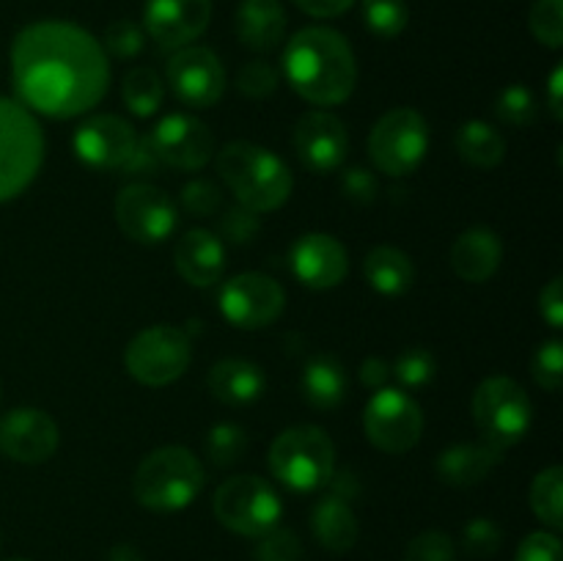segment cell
<instances>
[{
    "instance_id": "52a82bcc",
    "label": "cell",
    "mask_w": 563,
    "mask_h": 561,
    "mask_svg": "<svg viewBox=\"0 0 563 561\" xmlns=\"http://www.w3.org/2000/svg\"><path fill=\"white\" fill-rule=\"evenodd\" d=\"M212 509L220 526L253 539L273 531L284 517V504L273 484L262 476H251V473L225 479L214 490Z\"/></svg>"
},
{
    "instance_id": "603a6c76",
    "label": "cell",
    "mask_w": 563,
    "mask_h": 561,
    "mask_svg": "<svg viewBox=\"0 0 563 561\" xmlns=\"http://www.w3.org/2000/svg\"><path fill=\"white\" fill-rule=\"evenodd\" d=\"M236 38L253 53H273L286 33V11L280 0H242L234 16Z\"/></svg>"
},
{
    "instance_id": "f907efd6",
    "label": "cell",
    "mask_w": 563,
    "mask_h": 561,
    "mask_svg": "<svg viewBox=\"0 0 563 561\" xmlns=\"http://www.w3.org/2000/svg\"><path fill=\"white\" fill-rule=\"evenodd\" d=\"M561 88H563V66H555L553 77H550V110H553V119L555 121L563 119Z\"/></svg>"
},
{
    "instance_id": "277c9868",
    "label": "cell",
    "mask_w": 563,
    "mask_h": 561,
    "mask_svg": "<svg viewBox=\"0 0 563 561\" xmlns=\"http://www.w3.org/2000/svg\"><path fill=\"white\" fill-rule=\"evenodd\" d=\"M207 471L185 446H163L143 457L132 479L137 504L152 512H181L201 495Z\"/></svg>"
},
{
    "instance_id": "836d02e7",
    "label": "cell",
    "mask_w": 563,
    "mask_h": 561,
    "mask_svg": "<svg viewBox=\"0 0 563 561\" xmlns=\"http://www.w3.org/2000/svg\"><path fill=\"white\" fill-rule=\"evenodd\" d=\"M533 38L550 50L563 44V0H537L528 16Z\"/></svg>"
},
{
    "instance_id": "c3c4849f",
    "label": "cell",
    "mask_w": 563,
    "mask_h": 561,
    "mask_svg": "<svg viewBox=\"0 0 563 561\" xmlns=\"http://www.w3.org/2000/svg\"><path fill=\"white\" fill-rule=\"evenodd\" d=\"M297 9L306 11L308 16H317V20H330V16H339L344 11H350L355 6V0H295Z\"/></svg>"
},
{
    "instance_id": "7a4b0ae2",
    "label": "cell",
    "mask_w": 563,
    "mask_h": 561,
    "mask_svg": "<svg viewBox=\"0 0 563 561\" xmlns=\"http://www.w3.org/2000/svg\"><path fill=\"white\" fill-rule=\"evenodd\" d=\"M284 77L291 91L300 94L306 102L322 108L341 105L355 91V53L333 28H302L286 42Z\"/></svg>"
},
{
    "instance_id": "f6af8a7d",
    "label": "cell",
    "mask_w": 563,
    "mask_h": 561,
    "mask_svg": "<svg viewBox=\"0 0 563 561\" xmlns=\"http://www.w3.org/2000/svg\"><path fill=\"white\" fill-rule=\"evenodd\" d=\"M341 193H344L350 201L372 204L379 193V182L372 170L357 165V168H350L344 176H341Z\"/></svg>"
},
{
    "instance_id": "f546056e",
    "label": "cell",
    "mask_w": 563,
    "mask_h": 561,
    "mask_svg": "<svg viewBox=\"0 0 563 561\" xmlns=\"http://www.w3.org/2000/svg\"><path fill=\"white\" fill-rule=\"evenodd\" d=\"M121 97L130 113H135L137 119H148L159 110L165 97V86L157 77V72L148 69V66H135L124 75L121 82Z\"/></svg>"
},
{
    "instance_id": "d4e9b609",
    "label": "cell",
    "mask_w": 563,
    "mask_h": 561,
    "mask_svg": "<svg viewBox=\"0 0 563 561\" xmlns=\"http://www.w3.org/2000/svg\"><path fill=\"white\" fill-rule=\"evenodd\" d=\"M311 531L317 542L335 556L350 553L357 544V537H361V526H357V517L352 512L350 501L339 498L333 493L322 495L317 506H313Z\"/></svg>"
},
{
    "instance_id": "3957f363",
    "label": "cell",
    "mask_w": 563,
    "mask_h": 561,
    "mask_svg": "<svg viewBox=\"0 0 563 561\" xmlns=\"http://www.w3.org/2000/svg\"><path fill=\"white\" fill-rule=\"evenodd\" d=\"M220 179L225 182L240 207L253 212H273L284 207L295 187L289 165L269 148L251 141H231L214 157Z\"/></svg>"
},
{
    "instance_id": "4dcf8cb0",
    "label": "cell",
    "mask_w": 563,
    "mask_h": 561,
    "mask_svg": "<svg viewBox=\"0 0 563 561\" xmlns=\"http://www.w3.org/2000/svg\"><path fill=\"white\" fill-rule=\"evenodd\" d=\"M531 509L544 526L559 531L563 526V468L550 465L533 479L531 484Z\"/></svg>"
},
{
    "instance_id": "60d3db41",
    "label": "cell",
    "mask_w": 563,
    "mask_h": 561,
    "mask_svg": "<svg viewBox=\"0 0 563 561\" xmlns=\"http://www.w3.org/2000/svg\"><path fill=\"white\" fill-rule=\"evenodd\" d=\"M401 561H456V544L445 531H423L407 542Z\"/></svg>"
},
{
    "instance_id": "8fae6325",
    "label": "cell",
    "mask_w": 563,
    "mask_h": 561,
    "mask_svg": "<svg viewBox=\"0 0 563 561\" xmlns=\"http://www.w3.org/2000/svg\"><path fill=\"white\" fill-rule=\"evenodd\" d=\"M363 429L379 451L405 454L421 440L423 413L410 394L383 385L363 410Z\"/></svg>"
},
{
    "instance_id": "2e32d148",
    "label": "cell",
    "mask_w": 563,
    "mask_h": 561,
    "mask_svg": "<svg viewBox=\"0 0 563 561\" xmlns=\"http://www.w3.org/2000/svg\"><path fill=\"white\" fill-rule=\"evenodd\" d=\"M137 132L130 121L113 113H99L82 121L71 135V148L88 168L115 170L124 168L137 148Z\"/></svg>"
},
{
    "instance_id": "44dd1931",
    "label": "cell",
    "mask_w": 563,
    "mask_h": 561,
    "mask_svg": "<svg viewBox=\"0 0 563 561\" xmlns=\"http://www.w3.org/2000/svg\"><path fill=\"white\" fill-rule=\"evenodd\" d=\"M176 270L192 286H212L223 278L225 248L218 234L207 229H190L179 237L174 251Z\"/></svg>"
},
{
    "instance_id": "d590c367",
    "label": "cell",
    "mask_w": 563,
    "mask_h": 561,
    "mask_svg": "<svg viewBox=\"0 0 563 561\" xmlns=\"http://www.w3.org/2000/svg\"><path fill=\"white\" fill-rule=\"evenodd\" d=\"M495 116L509 127H528L537 119V97L526 86H509L495 99Z\"/></svg>"
},
{
    "instance_id": "7dc6e473",
    "label": "cell",
    "mask_w": 563,
    "mask_h": 561,
    "mask_svg": "<svg viewBox=\"0 0 563 561\" xmlns=\"http://www.w3.org/2000/svg\"><path fill=\"white\" fill-rule=\"evenodd\" d=\"M539 311H542V317L548 319L550 328H555V330L563 328V278L561 275H555V278L542 289V295H539Z\"/></svg>"
},
{
    "instance_id": "5bb4252c",
    "label": "cell",
    "mask_w": 563,
    "mask_h": 561,
    "mask_svg": "<svg viewBox=\"0 0 563 561\" xmlns=\"http://www.w3.org/2000/svg\"><path fill=\"white\" fill-rule=\"evenodd\" d=\"M159 165L176 170H201L214 157V135L190 113H168L146 135Z\"/></svg>"
},
{
    "instance_id": "e0dca14e",
    "label": "cell",
    "mask_w": 563,
    "mask_h": 561,
    "mask_svg": "<svg viewBox=\"0 0 563 561\" xmlns=\"http://www.w3.org/2000/svg\"><path fill=\"white\" fill-rule=\"evenodd\" d=\"M291 143H295L300 163L311 174H333L344 165L346 152H350V135H346L344 121L328 110L302 113L295 124Z\"/></svg>"
},
{
    "instance_id": "4fadbf2b",
    "label": "cell",
    "mask_w": 563,
    "mask_h": 561,
    "mask_svg": "<svg viewBox=\"0 0 563 561\" xmlns=\"http://www.w3.org/2000/svg\"><path fill=\"white\" fill-rule=\"evenodd\" d=\"M220 311L242 330H262L284 314L286 292L264 273H240L220 289Z\"/></svg>"
},
{
    "instance_id": "ffe728a7",
    "label": "cell",
    "mask_w": 563,
    "mask_h": 561,
    "mask_svg": "<svg viewBox=\"0 0 563 561\" xmlns=\"http://www.w3.org/2000/svg\"><path fill=\"white\" fill-rule=\"evenodd\" d=\"M291 273L308 286V289H333L346 278L350 270V256L346 248L324 231H311L302 234L291 245L289 253Z\"/></svg>"
},
{
    "instance_id": "d6986e66",
    "label": "cell",
    "mask_w": 563,
    "mask_h": 561,
    "mask_svg": "<svg viewBox=\"0 0 563 561\" xmlns=\"http://www.w3.org/2000/svg\"><path fill=\"white\" fill-rule=\"evenodd\" d=\"M212 20V0H146L143 28L165 50L196 42Z\"/></svg>"
},
{
    "instance_id": "f35d334b",
    "label": "cell",
    "mask_w": 563,
    "mask_h": 561,
    "mask_svg": "<svg viewBox=\"0 0 563 561\" xmlns=\"http://www.w3.org/2000/svg\"><path fill=\"white\" fill-rule=\"evenodd\" d=\"M462 544H465L467 556H493L498 553L500 544H504V531L495 520L489 517H473L462 528Z\"/></svg>"
},
{
    "instance_id": "f5cc1de1",
    "label": "cell",
    "mask_w": 563,
    "mask_h": 561,
    "mask_svg": "<svg viewBox=\"0 0 563 561\" xmlns=\"http://www.w3.org/2000/svg\"><path fill=\"white\" fill-rule=\"evenodd\" d=\"M9 561H31V559H9Z\"/></svg>"
},
{
    "instance_id": "ba28073f",
    "label": "cell",
    "mask_w": 563,
    "mask_h": 561,
    "mask_svg": "<svg viewBox=\"0 0 563 561\" xmlns=\"http://www.w3.org/2000/svg\"><path fill=\"white\" fill-rule=\"evenodd\" d=\"M473 421L495 449L520 443L533 421V407L526 388L511 377H487L476 388L471 402Z\"/></svg>"
},
{
    "instance_id": "9a60e30c",
    "label": "cell",
    "mask_w": 563,
    "mask_h": 561,
    "mask_svg": "<svg viewBox=\"0 0 563 561\" xmlns=\"http://www.w3.org/2000/svg\"><path fill=\"white\" fill-rule=\"evenodd\" d=\"M168 86L181 105L196 110H207L220 102L225 91V69L218 55L209 47L176 50L168 61Z\"/></svg>"
},
{
    "instance_id": "30bf717a",
    "label": "cell",
    "mask_w": 563,
    "mask_h": 561,
    "mask_svg": "<svg viewBox=\"0 0 563 561\" xmlns=\"http://www.w3.org/2000/svg\"><path fill=\"white\" fill-rule=\"evenodd\" d=\"M429 148V124L418 110L394 108L379 116L368 135V154L388 176H410Z\"/></svg>"
},
{
    "instance_id": "cb8c5ba5",
    "label": "cell",
    "mask_w": 563,
    "mask_h": 561,
    "mask_svg": "<svg viewBox=\"0 0 563 561\" xmlns=\"http://www.w3.org/2000/svg\"><path fill=\"white\" fill-rule=\"evenodd\" d=\"M207 385L212 396L223 405H251L262 399L267 388L262 366L245 358H223L207 374Z\"/></svg>"
},
{
    "instance_id": "d6a6232c",
    "label": "cell",
    "mask_w": 563,
    "mask_h": 561,
    "mask_svg": "<svg viewBox=\"0 0 563 561\" xmlns=\"http://www.w3.org/2000/svg\"><path fill=\"white\" fill-rule=\"evenodd\" d=\"M363 22L379 38H396L410 22L407 0H363Z\"/></svg>"
},
{
    "instance_id": "83f0119b",
    "label": "cell",
    "mask_w": 563,
    "mask_h": 561,
    "mask_svg": "<svg viewBox=\"0 0 563 561\" xmlns=\"http://www.w3.org/2000/svg\"><path fill=\"white\" fill-rule=\"evenodd\" d=\"M300 388L308 405L319 407V410H333L344 402L350 377H346V369L333 355H317L302 369Z\"/></svg>"
},
{
    "instance_id": "6da1fadb",
    "label": "cell",
    "mask_w": 563,
    "mask_h": 561,
    "mask_svg": "<svg viewBox=\"0 0 563 561\" xmlns=\"http://www.w3.org/2000/svg\"><path fill=\"white\" fill-rule=\"evenodd\" d=\"M11 82L27 110L75 119L108 94L110 61L102 44L75 22H33L11 44Z\"/></svg>"
},
{
    "instance_id": "e575fe53",
    "label": "cell",
    "mask_w": 563,
    "mask_h": 561,
    "mask_svg": "<svg viewBox=\"0 0 563 561\" xmlns=\"http://www.w3.org/2000/svg\"><path fill=\"white\" fill-rule=\"evenodd\" d=\"M390 372L396 374V380L401 383V388H423L434 380V372H438V361L429 350L423 346H410L399 355V361L394 363Z\"/></svg>"
},
{
    "instance_id": "b9f144b4",
    "label": "cell",
    "mask_w": 563,
    "mask_h": 561,
    "mask_svg": "<svg viewBox=\"0 0 563 561\" xmlns=\"http://www.w3.org/2000/svg\"><path fill=\"white\" fill-rule=\"evenodd\" d=\"M236 88L245 97L264 99L278 88V72L267 64V61H247L236 75Z\"/></svg>"
},
{
    "instance_id": "8992f818",
    "label": "cell",
    "mask_w": 563,
    "mask_h": 561,
    "mask_svg": "<svg viewBox=\"0 0 563 561\" xmlns=\"http://www.w3.org/2000/svg\"><path fill=\"white\" fill-rule=\"evenodd\" d=\"M44 160V132L31 110L0 97V204L20 196Z\"/></svg>"
},
{
    "instance_id": "7c38bea8",
    "label": "cell",
    "mask_w": 563,
    "mask_h": 561,
    "mask_svg": "<svg viewBox=\"0 0 563 561\" xmlns=\"http://www.w3.org/2000/svg\"><path fill=\"white\" fill-rule=\"evenodd\" d=\"M176 220H179V212L168 193L146 182L126 185L115 196V223L132 242L157 245L174 234Z\"/></svg>"
},
{
    "instance_id": "74e56055",
    "label": "cell",
    "mask_w": 563,
    "mask_h": 561,
    "mask_svg": "<svg viewBox=\"0 0 563 561\" xmlns=\"http://www.w3.org/2000/svg\"><path fill=\"white\" fill-rule=\"evenodd\" d=\"M256 561H302V542L295 531L289 528L275 526L264 537H258L256 550H253Z\"/></svg>"
},
{
    "instance_id": "f1b7e54d",
    "label": "cell",
    "mask_w": 563,
    "mask_h": 561,
    "mask_svg": "<svg viewBox=\"0 0 563 561\" xmlns=\"http://www.w3.org/2000/svg\"><path fill=\"white\" fill-rule=\"evenodd\" d=\"M456 154L465 160L471 168L478 170H489L495 165L504 163L506 157V141L493 124L487 121L471 119L456 130Z\"/></svg>"
},
{
    "instance_id": "ee69618b",
    "label": "cell",
    "mask_w": 563,
    "mask_h": 561,
    "mask_svg": "<svg viewBox=\"0 0 563 561\" xmlns=\"http://www.w3.org/2000/svg\"><path fill=\"white\" fill-rule=\"evenodd\" d=\"M515 561H563L561 539L555 531H533L517 548Z\"/></svg>"
},
{
    "instance_id": "bcb514c9",
    "label": "cell",
    "mask_w": 563,
    "mask_h": 561,
    "mask_svg": "<svg viewBox=\"0 0 563 561\" xmlns=\"http://www.w3.org/2000/svg\"><path fill=\"white\" fill-rule=\"evenodd\" d=\"M220 231L223 237H229L231 242H247L251 237H256L258 231V212L245 207H234L220 218Z\"/></svg>"
},
{
    "instance_id": "484cf974",
    "label": "cell",
    "mask_w": 563,
    "mask_h": 561,
    "mask_svg": "<svg viewBox=\"0 0 563 561\" xmlns=\"http://www.w3.org/2000/svg\"><path fill=\"white\" fill-rule=\"evenodd\" d=\"M500 462V449L489 443H456L438 457V476L451 487H473L484 482Z\"/></svg>"
},
{
    "instance_id": "ab89813d",
    "label": "cell",
    "mask_w": 563,
    "mask_h": 561,
    "mask_svg": "<svg viewBox=\"0 0 563 561\" xmlns=\"http://www.w3.org/2000/svg\"><path fill=\"white\" fill-rule=\"evenodd\" d=\"M533 380L542 385L544 391H559L563 383V344L559 339H550L537 346L531 361Z\"/></svg>"
},
{
    "instance_id": "ac0fdd59",
    "label": "cell",
    "mask_w": 563,
    "mask_h": 561,
    "mask_svg": "<svg viewBox=\"0 0 563 561\" xmlns=\"http://www.w3.org/2000/svg\"><path fill=\"white\" fill-rule=\"evenodd\" d=\"M58 443V424L38 407H16L0 418V451L9 460L38 465L55 454Z\"/></svg>"
},
{
    "instance_id": "681fc988",
    "label": "cell",
    "mask_w": 563,
    "mask_h": 561,
    "mask_svg": "<svg viewBox=\"0 0 563 561\" xmlns=\"http://www.w3.org/2000/svg\"><path fill=\"white\" fill-rule=\"evenodd\" d=\"M388 374H390V366L388 361H383V358L372 355L361 363V383L368 385V388L374 391L383 388V385L388 383Z\"/></svg>"
},
{
    "instance_id": "8d00e7d4",
    "label": "cell",
    "mask_w": 563,
    "mask_h": 561,
    "mask_svg": "<svg viewBox=\"0 0 563 561\" xmlns=\"http://www.w3.org/2000/svg\"><path fill=\"white\" fill-rule=\"evenodd\" d=\"M102 44L113 58H137L146 44V31L132 20H115L104 28Z\"/></svg>"
},
{
    "instance_id": "9c48e42d",
    "label": "cell",
    "mask_w": 563,
    "mask_h": 561,
    "mask_svg": "<svg viewBox=\"0 0 563 561\" xmlns=\"http://www.w3.org/2000/svg\"><path fill=\"white\" fill-rule=\"evenodd\" d=\"M192 361V341L174 324H154L141 330L124 352V366L148 388H163L179 380Z\"/></svg>"
},
{
    "instance_id": "7402d4cb",
    "label": "cell",
    "mask_w": 563,
    "mask_h": 561,
    "mask_svg": "<svg viewBox=\"0 0 563 561\" xmlns=\"http://www.w3.org/2000/svg\"><path fill=\"white\" fill-rule=\"evenodd\" d=\"M504 258V242L487 226L462 231L451 245V267L467 284H484L495 275Z\"/></svg>"
},
{
    "instance_id": "5b68a950",
    "label": "cell",
    "mask_w": 563,
    "mask_h": 561,
    "mask_svg": "<svg viewBox=\"0 0 563 561\" xmlns=\"http://www.w3.org/2000/svg\"><path fill=\"white\" fill-rule=\"evenodd\" d=\"M269 471L295 493H317L335 471V446L322 427L297 424L269 446Z\"/></svg>"
},
{
    "instance_id": "816d5d0a",
    "label": "cell",
    "mask_w": 563,
    "mask_h": 561,
    "mask_svg": "<svg viewBox=\"0 0 563 561\" xmlns=\"http://www.w3.org/2000/svg\"><path fill=\"white\" fill-rule=\"evenodd\" d=\"M104 561H143V553L135 548V544H113V548L108 550V559Z\"/></svg>"
},
{
    "instance_id": "7bdbcfd3",
    "label": "cell",
    "mask_w": 563,
    "mask_h": 561,
    "mask_svg": "<svg viewBox=\"0 0 563 561\" xmlns=\"http://www.w3.org/2000/svg\"><path fill=\"white\" fill-rule=\"evenodd\" d=\"M220 201H223V193H220V187L214 182L207 179H192L181 190V204H185L187 212L198 215V218H207V215L218 212Z\"/></svg>"
},
{
    "instance_id": "1f68e13d",
    "label": "cell",
    "mask_w": 563,
    "mask_h": 561,
    "mask_svg": "<svg viewBox=\"0 0 563 561\" xmlns=\"http://www.w3.org/2000/svg\"><path fill=\"white\" fill-rule=\"evenodd\" d=\"M203 449H207V457L212 465L229 468L245 457L247 435L240 424H231V421L214 424V427L207 432V443H203Z\"/></svg>"
},
{
    "instance_id": "4316f807",
    "label": "cell",
    "mask_w": 563,
    "mask_h": 561,
    "mask_svg": "<svg viewBox=\"0 0 563 561\" xmlns=\"http://www.w3.org/2000/svg\"><path fill=\"white\" fill-rule=\"evenodd\" d=\"M363 275L374 292L385 297H399L416 280V264L401 248L377 245L363 258Z\"/></svg>"
}]
</instances>
